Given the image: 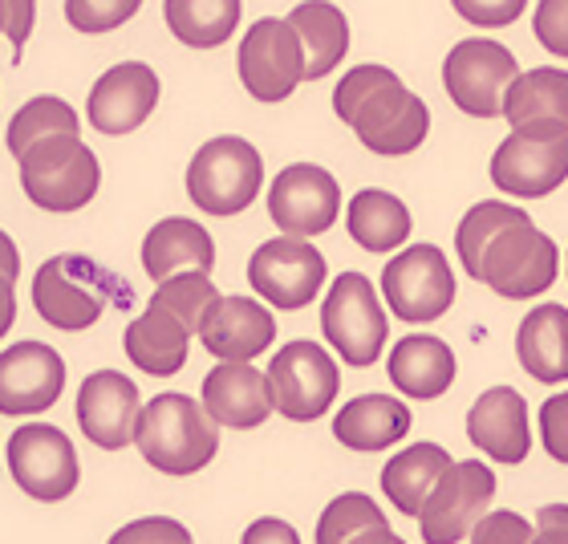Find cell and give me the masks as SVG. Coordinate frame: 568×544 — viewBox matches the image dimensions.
<instances>
[{
    "label": "cell",
    "mask_w": 568,
    "mask_h": 544,
    "mask_svg": "<svg viewBox=\"0 0 568 544\" xmlns=\"http://www.w3.org/2000/svg\"><path fill=\"white\" fill-rule=\"evenodd\" d=\"M333 110L369 151L386 159L418 151L430 131L426 102L386 66H354L333 90Z\"/></svg>",
    "instance_id": "6da1fadb"
},
{
    "label": "cell",
    "mask_w": 568,
    "mask_h": 544,
    "mask_svg": "<svg viewBox=\"0 0 568 544\" xmlns=\"http://www.w3.org/2000/svg\"><path fill=\"white\" fill-rule=\"evenodd\" d=\"M207 406L187 394H154L134 426V447L163 475H195L215 460L220 431Z\"/></svg>",
    "instance_id": "7a4b0ae2"
},
{
    "label": "cell",
    "mask_w": 568,
    "mask_h": 544,
    "mask_svg": "<svg viewBox=\"0 0 568 544\" xmlns=\"http://www.w3.org/2000/svg\"><path fill=\"white\" fill-rule=\"evenodd\" d=\"M21 188L45 212H78L98 195L102 167L98 154L78 139V131H61L29 142L21 154Z\"/></svg>",
    "instance_id": "3957f363"
},
{
    "label": "cell",
    "mask_w": 568,
    "mask_h": 544,
    "mask_svg": "<svg viewBox=\"0 0 568 544\" xmlns=\"http://www.w3.org/2000/svg\"><path fill=\"white\" fill-rule=\"evenodd\" d=\"M568 179V122L536 119L511 127L491 154V183L516 200H545Z\"/></svg>",
    "instance_id": "277c9868"
},
{
    "label": "cell",
    "mask_w": 568,
    "mask_h": 544,
    "mask_svg": "<svg viewBox=\"0 0 568 544\" xmlns=\"http://www.w3.org/2000/svg\"><path fill=\"white\" fill-rule=\"evenodd\" d=\"M114 281L98 261L82 252H61L49 256L33 276V305L41 321H49L61 333H82L98 325L106 313Z\"/></svg>",
    "instance_id": "5b68a950"
},
{
    "label": "cell",
    "mask_w": 568,
    "mask_h": 544,
    "mask_svg": "<svg viewBox=\"0 0 568 544\" xmlns=\"http://www.w3.org/2000/svg\"><path fill=\"white\" fill-rule=\"evenodd\" d=\"M264 183V159L248 139L224 134L203 142L187 167V195L207 215L244 212Z\"/></svg>",
    "instance_id": "8992f818"
},
{
    "label": "cell",
    "mask_w": 568,
    "mask_h": 544,
    "mask_svg": "<svg viewBox=\"0 0 568 544\" xmlns=\"http://www.w3.org/2000/svg\"><path fill=\"white\" fill-rule=\"evenodd\" d=\"M557 272H560V249L552 244V236H545L524 215V220H511L508 228H499L496 240L487 244L479 281L491 293L504 296V301H532V296L552 289Z\"/></svg>",
    "instance_id": "52a82bcc"
},
{
    "label": "cell",
    "mask_w": 568,
    "mask_h": 544,
    "mask_svg": "<svg viewBox=\"0 0 568 544\" xmlns=\"http://www.w3.org/2000/svg\"><path fill=\"white\" fill-rule=\"evenodd\" d=\"M321 330H325L333 350L342 354L345 366L366 370L382 357L390 325H386V313H382L374 284L362 272H342L333 281L329 296L321 305Z\"/></svg>",
    "instance_id": "ba28073f"
},
{
    "label": "cell",
    "mask_w": 568,
    "mask_h": 544,
    "mask_svg": "<svg viewBox=\"0 0 568 544\" xmlns=\"http://www.w3.org/2000/svg\"><path fill=\"white\" fill-rule=\"evenodd\" d=\"M516 73H520V66L511 58V49L499 41H484V37L459 41L443 61V85H447L450 102L471 119H499L504 114V98H508Z\"/></svg>",
    "instance_id": "9c48e42d"
},
{
    "label": "cell",
    "mask_w": 568,
    "mask_h": 544,
    "mask_svg": "<svg viewBox=\"0 0 568 544\" xmlns=\"http://www.w3.org/2000/svg\"><path fill=\"white\" fill-rule=\"evenodd\" d=\"M342 391V370L317 342H288L276 350L268 366V394L273 411L293 423H313L329 411Z\"/></svg>",
    "instance_id": "30bf717a"
},
{
    "label": "cell",
    "mask_w": 568,
    "mask_h": 544,
    "mask_svg": "<svg viewBox=\"0 0 568 544\" xmlns=\"http://www.w3.org/2000/svg\"><path fill=\"white\" fill-rule=\"evenodd\" d=\"M496 496V475L487 463L463 460L450 463L447 472L438 475V484L430 487L423 512H418V528H423L426 544H455L467 541L471 528L487 516Z\"/></svg>",
    "instance_id": "8fae6325"
},
{
    "label": "cell",
    "mask_w": 568,
    "mask_h": 544,
    "mask_svg": "<svg viewBox=\"0 0 568 544\" xmlns=\"http://www.w3.org/2000/svg\"><path fill=\"white\" fill-rule=\"evenodd\" d=\"M240 82L256 102H284L305 82V49L288 17H261L240 41Z\"/></svg>",
    "instance_id": "7c38bea8"
},
{
    "label": "cell",
    "mask_w": 568,
    "mask_h": 544,
    "mask_svg": "<svg viewBox=\"0 0 568 544\" xmlns=\"http://www.w3.org/2000/svg\"><path fill=\"white\" fill-rule=\"evenodd\" d=\"M9 475L24 496L58 504V500L73 496L82 467H78V451L61 426L29 423L12 431L9 439Z\"/></svg>",
    "instance_id": "4fadbf2b"
},
{
    "label": "cell",
    "mask_w": 568,
    "mask_h": 544,
    "mask_svg": "<svg viewBox=\"0 0 568 544\" xmlns=\"http://www.w3.org/2000/svg\"><path fill=\"white\" fill-rule=\"evenodd\" d=\"M382 296L403 321L426 325L455 301V272L435 244H410L382 269Z\"/></svg>",
    "instance_id": "5bb4252c"
},
{
    "label": "cell",
    "mask_w": 568,
    "mask_h": 544,
    "mask_svg": "<svg viewBox=\"0 0 568 544\" xmlns=\"http://www.w3.org/2000/svg\"><path fill=\"white\" fill-rule=\"evenodd\" d=\"M248 284L276 309H305L325 284V256L305 236H276L252 252Z\"/></svg>",
    "instance_id": "9a60e30c"
},
{
    "label": "cell",
    "mask_w": 568,
    "mask_h": 544,
    "mask_svg": "<svg viewBox=\"0 0 568 544\" xmlns=\"http://www.w3.org/2000/svg\"><path fill=\"white\" fill-rule=\"evenodd\" d=\"M342 191L337 179L317 163H293L268 188V215L284 236H321L337 224Z\"/></svg>",
    "instance_id": "2e32d148"
},
{
    "label": "cell",
    "mask_w": 568,
    "mask_h": 544,
    "mask_svg": "<svg viewBox=\"0 0 568 544\" xmlns=\"http://www.w3.org/2000/svg\"><path fill=\"white\" fill-rule=\"evenodd\" d=\"M78 423H82V435L102 451H122L134 443V426H139L142 399L139 386H134L126 374L119 370H94L85 374L82 386H78Z\"/></svg>",
    "instance_id": "e0dca14e"
},
{
    "label": "cell",
    "mask_w": 568,
    "mask_h": 544,
    "mask_svg": "<svg viewBox=\"0 0 568 544\" xmlns=\"http://www.w3.org/2000/svg\"><path fill=\"white\" fill-rule=\"evenodd\" d=\"M65 391V362L45 342H17L0 354V414L49 411Z\"/></svg>",
    "instance_id": "ac0fdd59"
},
{
    "label": "cell",
    "mask_w": 568,
    "mask_h": 544,
    "mask_svg": "<svg viewBox=\"0 0 568 544\" xmlns=\"http://www.w3.org/2000/svg\"><path fill=\"white\" fill-rule=\"evenodd\" d=\"M154 107H159V73L142 61H122L94 82L85 114H90L94 131L119 139V134L139 131Z\"/></svg>",
    "instance_id": "d6986e66"
},
{
    "label": "cell",
    "mask_w": 568,
    "mask_h": 544,
    "mask_svg": "<svg viewBox=\"0 0 568 544\" xmlns=\"http://www.w3.org/2000/svg\"><path fill=\"white\" fill-rule=\"evenodd\" d=\"M467 439L484 451L487 460L504 463H524L532 451V431H528V403L516 386H491L475 399L471 414H467Z\"/></svg>",
    "instance_id": "ffe728a7"
},
{
    "label": "cell",
    "mask_w": 568,
    "mask_h": 544,
    "mask_svg": "<svg viewBox=\"0 0 568 544\" xmlns=\"http://www.w3.org/2000/svg\"><path fill=\"white\" fill-rule=\"evenodd\" d=\"M200 338L207 345V354H215L220 362H252L276 342V321L261 301L220 296L203 313Z\"/></svg>",
    "instance_id": "44dd1931"
},
{
    "label": "cell",
    "mask_w": 568,
    "mask_h": 544,
    "mask_svg": "<svg viewBox=\"0 0 568 544\" xmlns=\"http://www.w3.org/2000/svg\"><path fill=\"white\" fill-rule=\"evenodd\" d=\"M191 333H200V330H195L179 309H171L166 301L151 296L146 313L131 321V330H126L122 345H126V357H131L142 374L171 379V374H179V370L187 366Z\"/></svg>",
    "instance_id": "7402d4cb"
},
{
    "label": "cell",
    "mask_w": 568,
    "mask_h": 544,
    "mask_svg": "<svg viewBox=\"0 0 568 544\" xmlns=\"http://www.w3.org/2000/svg\"><path fill=\"white\" fill-rule=\"evenodd\" d=\"M203 406L220 426L252 431L273 414L268 374H261L248 362H224L203 379Z\"/></svg>",
    "instance_id": "603a6c76"
},
{
    "label": "cell",
    "mask_w": 568,
    "mask_h": 544,
    "mask_svg": "<svg viewBox=\"0 0 568 544\" xmlns=\"http://www.w3.org/2000/svg\"><path fill=\"white\" fill-rule=\"evenodd\" d=\"M215 269V244L207 228L183 215H166L146 232L142 240V272L154 284L179 272H212Z\"/></svg>",
    "instance_id": "cb8c5ba5"
},
{
    "label": "cell",
    "mask_w": 568,
    "mask_h": 544,
    "mask_svg": "<svg viewBox=\"0 0 568 544\" xmlns=\"http://www.w3.org/2000/svg\"><path fill=\"white\" fill-rule=\"evenodd\" d=\"M390 382L406 399H438L455 382V354L447 342H438L430 333H406L403 342L390 350Z\"/></svg>",
    "instance_id": "d4e9b609"
},
{
    "label": "cell",
    "mask_w": 568,
    "mask_h": 544,
    "mask_svg": "<svg viewBox=\"0 0 568 544\" xmlns=\"http://www.w3.org/2000/svg\"><path fill=\"white\" fill-rule=\"evenodd\" d=\"M410 431V411L403 399H386V394H357L337 411L333 419V435L349 451H386Z\"/></svg>",
    "instance_id": "484cf974"
},
{
    "label": "cell",
    "mask_w": 568,
    "mask_h": 544,
    "mask_svg": "<svg viewBox=\"0 0 568 544\" xmlns=\"http://www.w3.org/2000/svg\"><path fill=\"white\" fill-rule=\"evenodd\" d=\"M516 357L536 382H548V386L568 382V309L557 305V301L536 305L520 321Z\"/></svg>",
    "instance_id": "4316f807"
},
{
    "label": "cell",
    "mask_w": 568,
    "mask_h": 544,
    "mask_svg": "<svg viewBox=\"0 0 568 544\" xmlns=\"http://www.w3.org/2000/svg\"><path fill=\"white\" fill-rule=\"evenodd\" d=\"M288 24L296 29L301 49H305V82H317V78L333 73L349 53V21H345L342 9H333L329 0L296 4L288 12Z\"/></svg>",
    "instance_id": "83f0119b"
},
{
    "label": "cell",
    "mask_w": 568,
    "mask_h": 544,
    "mask_svg": "<svg viewBox=\"0 0 568 544\" xmlns=\"http://www.w3.org/2000/svg\"><path fill=\"white\" fill-rule=\"evenodd\" d=\"M450 463L455 460L438 443H410L382 467V492L390 496V504L403 516H418L430 487L438 484V475L447 472Z\"/></svg>",
    "instance_id": "f1b7e54d"
},
{
    "label": "cell",
    "mask_w": 568,
    "mask_h": 544,
    "mask_svg": "<svg viewBox=\"0 0 568 544\" xmlns=\"http://www.w3.org/2000/svg\"><path fill=\"white\" fill-rule=\"evenodd\" d=\"M345 228H349V236L366 252H390L398 244H406V236H410V212L390 191L366 188L349 200Z\"/></svg>",
    "instance_id": "f546056e"
},
{
    "label": "cell",
    "mask_w": 568,
    "mask_h": 544,
    "mask_svg": "<svg viewBox=\"0 0 568 544\" xmlns=\"http://www.w3.org/2000/svg\"><path fill=\"white\" fill-rule=\"evenodd\" d=\"M317 544H398L390 521L362 492H345L321 512Z\"/></svg>",
    "instance_id": "4dcf8cb0"
},
{
    "label": "cell",
    "mask_w": 568,
    "mask_h": 544,
    "mask_svg": "<svg viewBox=\"0 0 568 544\" xmlns=\"http://www.w3.org/2000/svg\"><path fill=\"white\" fill-rule=\"evenodd\" d=\"M504 119L511 127L536 119L568 122V70L540 66V70L516 73V82L508 85V98H504Z\"/></svg>",
    "instance_id": "1f68e13d"
},
{
    "label": "cell",
    "mask_w": 568,
    "mask_h": 544,
    "mask_svg": "<svg viewBox=\"0 0 568 544\" xmlns=\"http://www.w3.org/2000/svg\"><path fill=\"white\" fill-rule=\"evenodd\" d=\"M166 29L191 49H215L236 33L240 0H163Z\"/></svg>",
    "instance_id": "d6a6232c"
},
{
    "label": "cell",
    "mask_w": 568,
    "mask_h": 544,
    "mask_svg": "<svg viewBox=\"0 0 568 544\" xmlns=\"http://www.w3.org/2000/svg\"><path fill=\"white\" fill-rule=\"evenodd\" d=\"M524 208L516 203H475L471 212L459 220V232H455V249H459V261L467 269L471 281H479V272H484V252L487 244L496 240L499 228H508L511 220H524Z\"/></svg>",
    "instance_id": "836d02e7"
},
{
    "label": "cell",
    "mask_w": 568,
    "mask_h": 544,
    "mask_svg": "<svg viewBox=\"0 0 568 544\" xmlns=\"http://www.w3.org/2000/svg\"><path fill=\"white\" fill-rule=\"evenodd\" d=\"M61 131H78V110L65 102V98H53V94H41V98H29L9 122V151L12 159L37 139H49V134H61Z\"/></svg>",
    "instance_id": "e575fe53"
},
{
    "label": "cell",
    "mask_w": 568,
    "mask_h": 544,
    "mask_svg": "<svg viewBox=\"0 0 568 544\" xmlns=\"http://www.w3.org/2000/svg\"><path fill=\"white\" fill-rule=\"evenodd\" d=\"M142 9V0H65V21L85 37L110 33Z\"/></svg>",
    "instance_id": "d590c367"
},
{
    "label": "cell",
    "mask_w": 568,
    "mask_h": 544,
    "mask_svg": "<svg viewBox=\"0 0 568 544\" xmlns=\"http://www.w3.org/2000/svg\"><path fill=\"white\" fill-rule=\"evenodd\" d=\"M532 33L548 53L568 58V0H540L536 4Z\"/></svg>",
    "instance_id": "8d00e7d4"
},
{
    "label": "cell",
    "mask_w": 568,
    "mask_h": 544,
    "mask_svg": "<svg viewBox=\"0 0 568 544\" xmlns=\"http://www.w3.org/2000/svg\"><path fill=\"white\" fill-rule=\"evenodd\" d=\"M540 443L557 463H568V391L540 406Z\"/></svg>",
    "instance_id": "74e56055"
},
{
    "label": "cell",
    "mask_w": 568,
    "mask_h": 544,
    "mask_svg": "<svg viewBox=\"0 0 568 544\" xmlns=\"http://www.w3.org/2000/svg\"><path fill=\"white\" fill-rule=\"evenodd\" d=\"M455 12L463 21L484 24V29H499V24H511L528 9V0H450Z\"/></svg>",
    "instance_id": "f35d334b"
},
{
    "label": "cell",
    "mask_w": 568,
    "mask_h": 544,
    "mask_svg": "<svg viewBox=\"0 0 568 544\" xmlns=\"http://www.w3.org/2000/svg\"><path fill=\"white\" fill-rule=\"evenodd\" d=\"M471 541L475 544H528L532 541V528L524 516L516 512H491L484 521L471 528Z\"/></svg>",
    "instance_id": "ab89813d"
},
{
    "label": "cell",
    "mask_w": 568,
    "mask_h": 544,
    "mask_svg": "<svg viewBox=\"0 0 568 544\" xmlns=\"http://www.w3.org/2000/svg\"><path fill=\"white\" fill-rule=\"evenodd\" d=\"M131 541H179V544H187L191 533L175 521H139V524H131V528L114 533V544H131Z\"/></svg>",
    "instance_id": "60d3db41"
},
{
    "label": "cell",
    "mask_w": 568,
    "mask_h": 544,
    "mask_svg": "<svg viewBox=\"0 0 568 544\" xmlns=\"http://www.w3.org/2000/svg\"><path fill=\"white\" fill-rule=\"evenodd\" d=\"M536 544H568V504H548L536 512Z\"/></svg>",
    "instance_id": "b9f144b4"
},
{
    "label": "cell",
    "mask_w": 568,
    "mask_h": 544,
    "mask_svg": "<svg viewBox=\"0 0 568 544\" xmlns=\"http://www.w3.org/2000/svg\"><path fill=\"white\" fill-rule=\"evenodd\" d=\"M4 4H9V24H4V37H9L12 46H17V53H21V46L29 41V33H33L37 0H4Z\"/></svg>",
    "instance_id": "7bdbcfd3"
},
{
    "label": "cell",
    "mask_w": 568,
    "mask_h": 544,
    "mask_svg": "<svg viewBox=\"0 0 568 544\" xmlns=\"http://www.w3.org/2000/svg\"><path fill=\"white\" fill-rule=\"evenodd\" d=\"M261 541H281V544H296V533L284 521H256L244 533V544H261Z\"/></svg>",
    "instance_id": "ee69618b"
},
{
    "label": "cell",
    "mask_w": 568,
    "mask_h": 544,
    "mask_svg": "<svg viewBox=\"0 0 568 544\" xmlns=\"http://www.w3.org/2000/svg\"><path fill=\"white\" fill-rule=\"evenodd\" d=\"M12 321H17V281L0 272V338L12 330Z\"/></svg>",
    "instance_id": "f6af8a7d"
},
{
    "label": "cell",
    "mask_w": 568,
    "mask_h": 544,
    "mask_svg": "<svg viewBox=\"0 0 568 544\" xmlns=\"http://www.w3.org/2000/svg\"><path fill=\"white\" fill-rule=\"evenodd\" d=\"M0 272L12 276V281H17V272H21V252H17L9 232H0Z\"/></svg>",
    "instance_id": "bcb514c9"
},
{
    "label": "cell",
    "mask_w": 568,
    "mask_h": 544,
    "mask_svg": "<svg viewBox=\"0 0 568 544\" xmlns=\"http://www.w3.org/2000/svg\"><path fill=\"white\" fill-rule=\"evenodd\" d=\"M4 24H9V4L0 0V33H4Z\"/></svg>",
    "instance_id": "7dc6e473"
}]
</instances>
